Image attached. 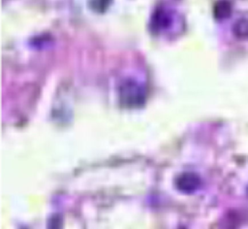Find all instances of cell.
Listing matches in <instances>:
<instances>
[{
	"label": "cell",
	"mask_w": 248,
	"mask_h": 229,
	"mask_svg": "<svg viewBox=\"0 0 248 229\" xmlns=\"http://www.w3.org/2000/svg\"><path fill=\"white\" fill-rule=\"evenodd\" d=\"M234 34L239 38H248V17L239 18L233 27Z\"/></svg>",
	"instance_id": "obj_2"
},
{
	"label": "cell",
	"mask_w": 248,
	"mask_h": 229,
	"mask_svg": "<svg viewBox=\"0 0 248 229\" xmlns=\"http://www.w3.org/2000/svg\"><path fill=\"white\" fill-rule=\"evenodd\" d=\"M201 184L200 178L193 173H185L181 175L177 180V187L183 192H194Z\"/></svg>",
	"instance_id": "obj_1"
}]
</instances>
